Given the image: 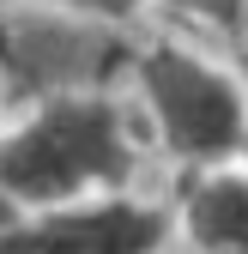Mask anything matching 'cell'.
Listing matches in <instances>:
<instances>
[{"label": "cell", "mask_w": 248, "mask_h": 254, "mask_svg": "<svg viewBox=\"0 0 248 254\" xmlns=\"http://www.w3.org/2000/svg\"><path fill=\"white\" fill-rule=\"evenodd\" d=\"M139 170V139L121 97L103 85H67L30 97L18 121L0 127V200L18 218L121 194Z\"/></svg>", "instance_id": "obj_1"}, {"label": "cell", "mask_w": 248, "mask_h": 254, "mask_svg": "<svg viewBox=\"0 0 248 254\" xmlns=\"http://www.w3.org/2000/svg\"><path fill=\"white\" fill-rule=\"evenodd\" d=\"M127 79H133L139 109L158 127L170 157H182L188 170L242 164V145H248V79L236 73V61L224 67V61L164 37V43H139L133 49Z\"/></svg>", "instance_id": "obj_2"}, {"label": "cell", "mask_w": 248, "mask_h": 254, "mask_svg": "<svg viewBox=\"0 0 248 254\" xmlns=\"http://www.w3.org/2000/svg\"><path fill=\"white\" fill-rule=\"evenodd\" d=\"M182 236V218L139 194H91L73 206L24 212L0 224V254H164Z\"/></svg>", "instance_id": "obj_3"}, {"label": "cell", "mask_w": 248, "mask_h": 254, "mask_svg": "<svg viewBox=\"0 0 248 254\" xmlns=\"http://www.w3.org/2000/svg\"><path fill=\"white\" fill-rule=\"evenodd\" d=\"M182 242L200 254H248V164L188 170L176 188Z\"/></svg>", "instance_id": "obj_4"}, {"label": "cell", "mask_w": 248, "mask_h": 254, "mask_svg": "<svg viewBox=\"0 0 248 254\" xmlns=\"http://www.w3.org/2000/svg\"><path fill=\"white\" fill-rule=\"evenodd\" d=\"M151 12H170L188 30H212V37H248V0H151Z\"/></svg>", "instance_id": "obj_5"}, {"label": "cell", "mask_w": 248, "mask_h": 254, "mask_svg": "<svg viewBox=\"0 0 248 254\" xmlns=\"http://www.w3.org/2000/svg\"><path fill=\"white\" fill-rule=\"evenodd\" d=\"M30 6H49V12H67V18H91V24H115V30H133L151 0H30Z\"/></svg>", "instance_id": "obj_6"}, {"label": "cell", "mask_w": 248, "mask_h": 254, "mask_svg": "<svg viewBox=\"0 0 248 254\" xmlns=\"http://www.w3.org/2000/svg\"><path fill=\"white\" fill-rule=\"evenodd\" d=\"M6 103H12V85H6V73H0V115H6ZM6 127V121H0Z\"/></svg>", "instance_id": "obj_7"}, {"label": "cell", "mask_w": 248, "mask_h": 254, "mask_svg": "<svg viewBox=\"0 0 248 254\" xmlns=\"http://www.w3.org/2000/svg\"><path fill=\"white\" fill-rule=\"evenodd\" d=\"M236 73L248 79V43H236Z\"/></svg>", "instance_id": "obj_8"}, {"label": "cell", "mask_w": 248, "mask_h": 254, "mask_svg": "<svg viewBox=\"0 0 248 254\" xmlns=\"http://www.w3.org/2000/svg\"><path fill=\"white\" fill-rule=\"evenodd\" d=\"M164 254H200V248H188V242H182V236H176V248H164Z\"/></svg>", "instance_id": "obj_9"}, {"label": "cell", "mask_w": 248, "mask_h": 254, "mask_svg": "<svg viewBox=\"0 0 248 254\" xmlns=\"http://www.w3.org/2000/svg\"><path fill=\"white\" fill-rule=\"evenodd\" d=\"M242 164H248V145H242Z\"/></svg>", "instance_id": "obj_10"}]
</instances>
